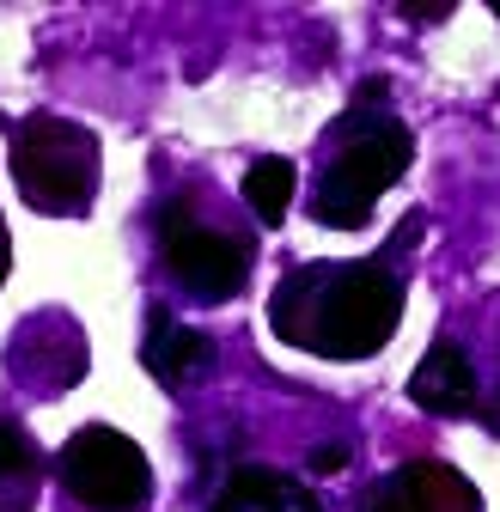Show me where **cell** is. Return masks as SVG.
Returning <instances> with one entry per match:
<instances>
[{
    "label": "cell",
    "mask_w": 500,
    "mask_h": 512,
    "mask_svg": "<svg viewBox=\"0 0 500 512\" xmlns=\"http://www.w3.org/2000/svg\"><path fill=\"white\" fill-rule=\"evenodd\" d=\"M409 397H415V409L446 415V421L470 415V409L482 403V384H476L470 354H464L458 342H433V348L421 354V366L409 372Z\"/></svg>",
    "instance_id": "7"
},
{
    "label": "cell",
    "mask_w": 500,
    "mask_h": 512,
    "mask_svg": "<svg viewBox=\"0 0 500 512\" xmlns=\"http://www.w3.org/2000/svg\"><path fill=\"white\" fill-rule=\"evenodd\" d=\"M153 232H159V263H165V275L190 293V299L220 305V299L244 293L250 263H257V244H250L244 232L208 226L190 196H171V202L159 208Z\"/></svg>",
    "instance_id": "4"
},
{
    "label": "cell",
    "mask_w": 500,
    "mask_h": 512,
    "mask_svg": "<svg viewBox=\"0 0 500 512\" xmlns=\"http://www.w3.org/2000/svg\"><path fill=\"white\" fill-rule=\"evenodd\" d=\"M208 360V336L177 324L171 311H153L147 317V342H141V366L159 378V384H190Z\"/></svg>",
    "instance_id": "9"
},
{
    "label": "cell",
    "mask_w": 500,
    "mask_h": 512,
    "mask_svg": "<svg viewBox=\"0 0 500 512\" xmlns=\"http://www.w3.org/2000/svg\"><path fill=\"white\" fill-rule=\"evenodd\" d=\"M208 512H324V500L275 464H244L220 482Z\"/></svg>",
    "instance_id": "8"
},
{
    "label": "cell",
    "mask_w": 500,
    "mask_h": 512,
    "mask_svg": "<svg viewBox=\"0 0 500 512\" xmlns=\"http://www.w3.org/2000/svg\"><path fill=\"white\" fill-rule=\"evenodd\" d=\"M13 128V183L19 196L37 208V214H55V220H86L92 202H98V141L92 128L68 122V116H25V122H0Z\"/></svg>",
    "instance_id": "3"
},
{
    "label": "cell",
    "mask_w": 500,
    "mask_h": 512,
    "mask_svg": "<svg viewBox=\"0 0 500 512\" xmlns=\"http://www.w3.org/2000/svg\"><path fill=\"white\" fill-rule=\"evenodd\" d=\"M43 482V458L19 421L0 415V512H31Z\"/></svg>",
    "instance_id": "10"
},
{
    "label": "cell",
    "mask_w": 500,
    "mask_h": 512,
    "mask_svg": "<svg viewBox=\"0 0 500 512\" xmlns=\"http://www.w3.org/2000/svg\"><path fill=\"white\" fill-rule=\"evenodd\" d=\"M0 281H7V226H0Z\"/></svg>",
    "instance_id": "13"
},
{
    "label": "cell",
    "mask_w": 500,
    "mask_h": 512,
    "mask_svg": "<svg viewBox=\"0 0 500 512\" xmlns=\"http://www.w3.org/2000/svg\"><path fill=\"white\" fill-rule=\"evenodd\" d=\"M318 153L324 159H318V189H311V220L330 232H360L379 208V196L409 171L415 141L397 116L354 104Z\"/></svg>",
    "instance_id": "2"
},
{
    "label": "cell",
    "mask_w": 500,
    "mask_h": 512,
    "mask_svg": "<svg viewBox=\"0 0 500 512\" xmlns=\"http://www.w3.org/2000/svg\"><path fill=\"white\" fill-rule=\"evenodd\" d=\"M360 512H482V488L440 458H415L372 488Z\"/></svg>",
    "instance_id": "6"
},
{
    "label": "cell",
    "mask_w": 500,
    "mask_h": 512,
    "mask_svg": "<svg viewBox=\"0 0 500 512\" xmlns=\"http://www.w3.org/2000/svg\"><path fill=\"white\" fill-rule=\"evenodd\" d=\"M342 464H348L342 445H318V452H311V476H336Z\"/></svg>",
    "instance_id": "12"
},
{
    "label": "cell",
    "mask_w": 500,
    "mask_h": 512,
    "mask_svg": "<svg viewBox=\"0 0 500 512\" xmlns=\"http://www.w3.org/2000/svg\"><path fill=\"white\" fill-rule=\"evenodd\" d=\"M61 482H68V494L92 512H147L153 500V464L147 452L129 439V433H116L104 421L80 427L68 445H61Z\"/></svg>",
    "instance_id": "5"
},
{
    "label": "cell",
    "mask_w": 500,
    "mask_h": 512,
    "mask_svg": "<svg viewBox=\"0 0 500 512\" xmlns=\"http://www.w3.org/2000/svg\"><path fill=\"white\" fill-rule=\"evenodd\" d=\"M397 324H403V275L385 256H360V263H299L269 299L275 342L324 354V360L385 354Z\"/></svg>",
    "instance_id": "1"
},
{
    "label": "cell",
    "mask_w": 500,
    "mask_h": 512,
    "mask_svg": "<svg viewBox=\"0 0 500 512\" xmlns=\"http://www.w3.org/2000/svg\"><path fill=\"white\" fill-rule=\"evenodd\" d=\"M293 183H299L293 159H281V153L250 159V171H244V208L257 214L263 226H281V220H287V208H293Z\"/></svg>",
    "instance_id": "11"
}]
</instances>
